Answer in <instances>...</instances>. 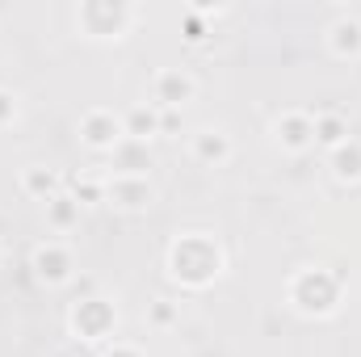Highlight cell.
I'll use <instances>...</instances> for the list:
<instances>
[{
    "instance_id": "cell-1",
    "label": "cell",
    "mask_w": 361,
    "mask_h": 357,
    "mask_svg": "<svg viewBox=\"0 0 361 357\" xmlns=\"http://www.w3.org/2000/svg\"><path fill=\"white\" fill-rule=\"evenodd\" d=\"M164 265H169V277L180 290H210L227 273V248L210 231H177Z\"/></svg>"
},
{
    "instance_id": "cell-2",
    "label": "cell",
    "mask_w": 361,
    "mask_h": 357,
    "mask_svg": "<svg viewBox=\"0 0 361 357\" xmlns=\"http://www.w3.org/2000/svg\"><path fill=\"white\" fill-rule=\"evenodd\" d=\"M286 303L302 320H332L345 303V277L328 265H302L286 282Z\"/></svg>"
},
{
    "instance_id": "cell-3",
    "label": "cell",
    "mask_w": 361,
    "mask_h": 357,
    "mask_svg": "<svg viewBox=\"0 0 361 357\" xmlns=\"http://www.w3.org/2000/svg\"><path fill=\"white\" fill-rule=\"evenodd\" d=\"M72 17H76L80 38H89V42H122L139 21V4H130V0H80Z\"/></svg>"
},
{
    "instance_id": "cell-4",
    "label": "cell",
    "mask_w": 361,
    "mask_h": 357,
    "mask_svg": "<svg viewBox=\"0 0 361 357\" xmlns=\"http://www.w3.org/2000/svg\"><path fill=\"white\" fill-rule=\"evenodd\" d=\"M68 328H72V337L85 341V345L114 341V337H118V307H114L109 298H101V294H85V298L72 303Z\"/></svg>"
},
{
    "instance_id": "cell-5",
    "label": "cell",
    "mask_w": 361,
    "mask_h": 357,
    "mask_svg": "<svg viewBox=\"0 0 361 357\" xmlns=\"http://www.w3.org/2000/svg\"><path fill=\"white\" fill-rule=\"evenodd\" d=\"M30 269H34V282L47 286V290H63L76 282V253L68 240L59 236H47L30 248Z\"/></svg>"
},
{
    "instance_id": "cell-6",
    "label": "cell",
    "mask_w": 361,
    "mask_h": 357,
    "mask_svg": "<svg viewBox=\"0 0 361 357\" xmlns=\"http://www.w3.org/2000/svg\"><path fill=\"white\" fill-rule=\"evenodd\" d=\"M273 147H281L286 156H307L315 147V109H302V105H290L273 118L269 126Z\"/></svg>"
},
{
    "instance_id": "cell-7",
    "label": "cell",
    "mask_w": 361,
    "mask_h": 357,
    "mask_svg": "<svg viewBox=\"0 0 361 357\" xmlns=\"http://www.w3.org/2000/svg\"><path fill=\"white\" fill-rule=\"evenodd\" d=\"M122 139H126V131H122V114H114L109 105H92V109H85V118H80V143H85L89 152L109 156Z\"/></svg>"
},
{
    "instance_id": "cell-8",
    "label": "cell",
    "mask_w": 361,
    "mask_h": 357,
    "mask_svg": "<svg viewBox=\"0 0 361 357\" xmlns=\"http://www.w3.org/2000/svg\"><path fill=\"white\" fill-rule=\"evenodd\" d=\"M147 97H152V105H156V109H177V114H180V109L197 97V80H193L185 68H160V72L152 76Z\"/></svg>"
},
{
    "instance_id": "cell-9",
    "label": "cell",
    "mask_w": 361,
    "mask_h": 357,
    "mask_svg": "<svg viewBox=\"0 0 361 357\" xmlns=\"http://www.w3.org/2000/svg\"><path fill=\"white\" fill-rule=\"evenodd\" d=\"M105 202L126 210V214H139V210H152L156 202V185L152 177H126V173H109L105 177Z\"/></svg>"
},
{
    "instance_id": "cell-10",
    "label": "cell",
    "mask_w": 361,
    "mask_h": 357,
    "mask_svg": "<svg viewBox=\"0 0 361 357\" xmlns=\"http://www.w3.org/2000/svg\"><path fill=\"white\" fill-rule=\"evenodd\" d=\"M189 156L202 164V169H223L231 156H235V143L223 126H197L189 135Z\"/></svg>"
},
{
    "instance_id": "cell-11",
    "label": "cell",
    "mask_w": 361,
    "mask_h": 357,
    "mask_svg": "<svg viewBox=\"0 0 361 357\" xmlns=\"http://www.w3.org/2000/svg\"><path fill=\"white\" fill-rule=\"evenodd\" d=\"M324 42H328V55H332V59L357 63L361 59V17L357 13H341V17H332V25L324 30Z\"/></svg>"
},
{
    "instance_id": "cell-12",
    "label": "cell",
    "mask_w": 361,
    "mask_h": 357,
    "mask_svg": "<svg viewBox=\"0 0 361 357\" xmlns=\"http://www.w3.org/2000/svg\"><path fill=\"white\" fill-rule=\"evenodd\" d=\"M345 139H353V131H349V114H345V109H336V105L315 109V147L336 152Z\"/></svg>"
},
{
    "instance_id": "cell-13",
    "label": "cell",
    "mask_w": 361,
    "mask_h": 357,
    "mask_svg": "<svg viewBox=\"0 0 361 357\" xmlns=\"http://www.w3.org/2000/svg\"><path fill=\"white\" fill-rule=\"evenodd\" d=\"M109 173H126V177H147L152 173V152L147 143H135V139H122L114 152H109Z\"/></svg>"
},
{
    "instance_id": "cell-14",
    "label": "cell",
    "mask_w": 361,
    "mask_h": 357,
    "mask_svg": "<svg viewBox=\"0 0 361 357\" xmlns=\"http://www.w3.org/2000/svg\"><path fill=\"white\" fill-rule=\"evenodd\" d=\"M21 193L47 206L55 193H63V177H59L55 169H47V164H25V169H21Z\"/></svg>"
},
{
    "instance_id": "cell-15",
    "label": "cell",
    "mask_w": 361,
    "mask_h": 357,
    "mask_svg": "<svg viewBox=\"0 0 361 357\" xmlns=\"http://www.w3.org/2000/svg\"><path fill=\"white\" fill-rule=\"evenodd\" d=\"M122 131H126V139H135V143H152V139L160 135V109H156L152 101L130 105V109L122 114Z\"/></svg>"
},
{
    "instance_id": "cell-16",
    "label": "cell",
    "mask_w": 361,
    "mask_h": 357,
    "mask_svg": "<svg viewBox=\"0 0 361 357\" xmlns=\"http://www.w3.org/2000/svg\"><path fill=\"white\" fill-rule=\"evenodd\" d=\"M76 227H80V202L63 189V193H55V198L47 202V231L63 240V236H72Z\"/></svg>"
},
{
    "instance_id": "cell-17",
    "label": "cell",
    "mask_w": 361,
    "mask_h": 357,
    "mask_svg": "<svg viewBox=\"0 0 361 357\" xmlns=\"http://www.w3.org/2000/svg\"><path fill=\"white\" fill-rule=\"evenodd\" d=\"M328 169H332V177L341 181V185H357L361 181V139H345L336 152H328Z\"/></svg>"
},
{
    "instance_id": "cell-18",
    "label": "cell",
    "mask_w": 361,
    "mask_h": 357,
    "mask_svg": "<svg viewBox=\"0 0 361 357\" xmlns=\"http://www.w3.org/2000/svg\"><path fill=\"white\" fill-rule=\"evenodd\" d=\"M147 324H152L156 332L177 328L180 324V303H173V298H152V303H147Z\"/></svg>"
},
{
    "instance_id": "cell-19",
    "label": "cell",
    "mask_w": 361,
    "mask_h": 357,
    "mask_svg": "<svg viewBox=\"0 0 361 357\" xmlns=\"http://www.w3.org/2000/svg\"><path fill=\"white\" fill-rule=\"evenodd\" d=\"M80 206H92V202H105V177H76L72 189H68Z\"/></svg>"
},
{
    "instance_id": "cell-20",
    "label": "cell",
    "mask_w": 361,
    "mask_h": 357,
    "mask_svg": "<svg viewBox=\"0 0 361 357\" xmlns=\"http://www.w3.org/2000/svg\"><path fill=\"white\" fill-rule=\"evenodd\" d=\"M17 118H21V97H17L13 89H4V85H0V131H8Z\"/></svg>"
},
{
    "instance_id": "cell-21",
    "label": "cell",
    "mask_w": 361,
    "mask_h": 357,
    "mask_svg": "<svg viewBox=\"0 0 361 357\" xmlns=\"http://www.w3.org/2000/svg\"><path fill=\"white\" fill-rule=\"evenodd\" d=\"M180 25H185V38H189V42H202V38L210 34V30H206V17H202L197 8H185V13H180Z\"/></svg>"
},
{
    "instance_id": "cell-22",
    "label": "cell",
    "mask_w": 361,
    "mask_h": 357,
    "mask_svg": "<svg viewBox=\"0 0 361 357\" xmlns=\"http://www.w3.org/2000/svg\"><path fill=\"white\" fill-rule=\"evenodd\" d=\"M101 357H147V353H143L139 345H130V341H109V349Z\"/></svg>"
}]
</instances>
